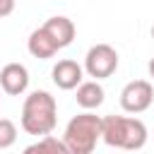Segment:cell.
Listing matches in <instances>:
<instances>
[{
  "label": "cell",
  "instance_id": "2",
  "mask_svg": "<svg viewBox=\"0 0 154 154\" xmlns=\"http://www.w3.org/2000/svg\"><path fill=\"white\" fill-rule=\"evenodd\" d=\"M101 140L116 149H142L147 142V128L140 118L106 116L101 118Z\"/></svg>",
  "mask_w": 154,
  "mask_h": 154
},
{
  "label": "cell",
  "instance_id": "14",
  "mask_svg": "<svg viewBox=\"0 0 154 154\" xmlns=\"http://www.w3.org/2000/svg\"><path fill=\"white\" fill-rule=\"evenodd\" d=\"M147 70H149V77H152V79H154V58H152V60H149V65H147Z\"/></svg>",
  "mask_w": 154,
  "mask_h": 154
},
{
  "label": "cell",
  "instance_id": "8",
  "mask_svg": "<svg viewBox=\"0 0 154 154\" xmlns=\"http://www.w3.org/2000/svg\"><path fill=\"white\" fill-rule=\"evenodd\" d=\"M26 48H29V53H31L34 58H38V60H48V58H53V55L60 51V46L53 41V36H51L43 26L34 29V31L29 34Z\"/></svg>",
  "mask_w": 154,
  "mask_h": 154
},
{
  "label": "cell",
  "instance_id": "6",
  "mask_svg": "<svg viewBox=\"0 0 154 154\" xmlns=\"http://www.w3.org/2000/svg\"><path fill=\"white\" fill-rule=\"evenodd\" d=\"M0 87L10 96H19L29 87V70L22 63H7L0 70Z\"/></svg>",
  "mask_w": 154,
  "mask_h": 154
},
{
  "label": "cell",
  "instance_id": "9",
  "mask_svg": "<svg viewBox=\"0 0 154 154\" xmlns=\"http://www.w3.org/2000/svg\"><path fill=\"white\" fill-rule=\"evenodd\" d=\"M77 106H82L84 111H94L103 103V87L99 84V79H89V82H79L77 84Z\"/></svg>",
  "mask_w": 154,
  "mask_h": 154
},
{
  "label": "cell",
  "instance_id": "15",
  "mask_svg": "<svg viewBox=\"0 0 154 154\" xmlns=\"http://www.w3.org/2000/svg\"><path fill=\"white\" fill-rule=\"evenodd\" d=\"M152 38H154V26H152Z\"/></svg>",
  "mask_w": 154,
  "mask_h": 154
},
{
  "label": "cell",
  "instance_id": "11",
  "mask_svg": "<svg viewBox=\"0 0 154 154\" xmlns=\"http://www.w3.org/2000/svg\"><path fill=\"white\" fill-rule=\"evenodd\" d=\"M26 154H67V147H65V142L63 140H58V137H53V135H43L38 142H34V144H29L26 149H24Z\"/></svg>",
  "mask_w": 154,
  "mask_h": 154
},
{
  "label": "cell",
  "instance_id": "3",
  "mask_svg": "<svg viewBox=\"0 0 154 154\" xmlns=\"http://www.w3.org/2000/svg\"><path fill=\"white\" fill-rule=\"evenodd\" d=\"M99 140H101V118L94 116L91 111L75 116L67 123L65 135H63L67 154H91Z\"/></svg>",
  "mask_w": 154,
  "mask_h": 154
},
{
  "label": "cell",
  "instance_id": "4",
  "mask_svg": "<svg viewBox=\"0 0 154 154\" xmlns=\"http://www.w3.org/2000/svg\"><path fill=\"white\" fill-rule=\"evenodd\" d=\"M118 70V53L108 43H96L84 55V72L94 79H106Z\"/></svg>",
  "mask_w": 154,
  "mask_h": 154
},
{
  "label": "cell",
  "instance_id": "1",
  "mask_svg": "<svg viewBox=\"0 0 154 154\" xmlns=\"http://www.w3.org/2000/svg\"><path fill=\"white\" fill-rule=\"evenodd\" d=\"M22 130L34 137L51 135L58 123V103L48 91H31L22 103Z\"/></svg>",
  "mask_w": 154,
  "mask_h": 154
},
{
  "label": "cell",
  "instance_id": "7",
  "mask_svg": "<svg viewBox=\"0 0 154 154\" xmlns=\"http://www.w3.org/2000/svg\"><path fill=\"white\" fill-rule=\"evenodd\" d=\"M53 82H55V87H60V89H65V91H70V89H77V84L84 79V67L79 65V63H75V60H58L55 65H53Z\"/></svg>",
  "mask_w": 154,
  "mask_h": 154
},
{
  "label": "cell",
  "instance_id": "5",
  "mask_svg": "<svg viewBox=\"0 0 154 154\" xmlns=\"http://www.w3.org/2000/svg\"><path fill=\"white\" fill-rule=\"evenodd\" d=\"M154 101V87L147 79H132L120 91V108L125 113H144Z\"/></svg>",
  "mask_w": 154,
  "mask_h": 154
},
{
  "label": "cell",
  "instance_id": "13",
  "mask_svg": "<svg viewBox=\"0 0 154 154\" xmlns=\"http://www.w3.org/2000/svg\"><path fill=\"white\" fill-rule=\"evenodd\" d=\"M14 12V0H0V17H10Z\"/></svg>",
  "mask_w": 154,
  "mask_h": 154
},
{
  "label": "cell",
  "instance_id": "12",
  "mask_svg": "<svg viewBox=\"0 0 154 154\" xmlns=\"http://www.w3.org/2000/svg\"><path fill=\"white\" fill-rule=\"evenodd\" d=\"M17 142V125L10 118H0V149H10Z\"/></svg>",
  "mask_w": 154,
  "mask_h": 154
},
{
  "label": "cell",
  "instance_id": "10",
  "mask_svg": "<svg viewBox=\"0 0 154 154\" xmlns=\"http://www.w3.org/2000/svg\"><path fill=\"white\" fill-rule=\"evenodd\" d=\"M41 26L53 36V41H55L60 48L70 46L72 38H75V24H72L70 17H51V19H46Z\"/></svg>",
  "mask_w": 154,
  "mask_h": 154
}]
</instances>
